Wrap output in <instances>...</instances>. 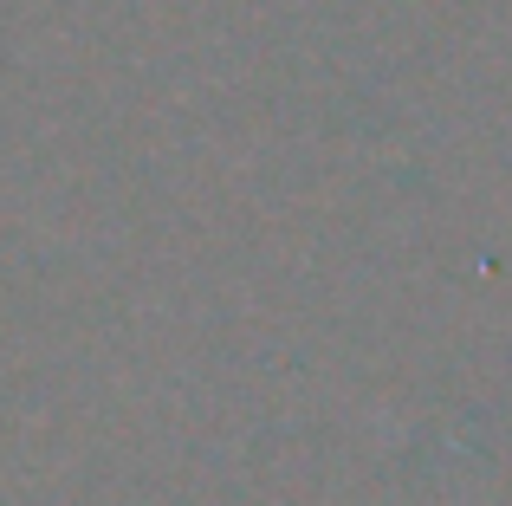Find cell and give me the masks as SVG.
Wrapping results in <instances>:
<instances>
[]
</instances>
